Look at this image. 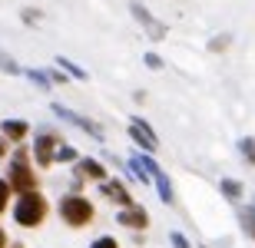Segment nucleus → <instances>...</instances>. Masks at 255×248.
<instances>
[{"label": "nucleus", "instance_id": "c85d7f7f", "mask_svg": "<svg viewBox=\"0 0 255 248\" xmlns=\"http://www.w3.org/2000/svg\"><path fill=\"white\" fill-rule=\"evenodd\" d=\"M10 248H23V245H20V242H10Z\"/></svg>", "mask_w": 255, "mask_h": 248}, {"label": "nucleus", "instance_id": "b1692460", "mask_svg": "<svg viewBox=\"0 0 255 248\" xmlns=\"http://www.w3.org/2000/svg\"><path fill=\"white\" fill-rule=\"evenodd\" d=\"M43 70H47V77H50V83H53V86H66V83H70V77H66L57 63H53V67H43Z\"/></svg>", "mask_w": 255, "mask_h": 248}, {"label": "nucleus", "instance_id": "6ab92c4d", "mask_svg": "<svg viewBox=\"0 0 255 248\" xmlns=\"http://www.w3.org/2000/svg\"><path fill=\"white\" fill-rule=\"evenodd\" d=\"M80 156H83V153H80L76 146L63 143V146H60V149H57V165H73L76 159H80Z\"/></svg>", "mask_w": 255, "mask_h": 248}, {"label": "nucleus", "instance_id": "1a4fd4ad", "mask_svg": "<svg viewBox=\"0 0 255 248\" xmlns=\"http://www.w3.org/2000/svg\"><path fill=\"white\" fill-rule=\"evenodd\" d=\"M100 195H103L106 202H113L116 209H129V205H136V199H132L126 179H116V175H110V179L100 185Z\"/></svg>", "mask_w": 255, "mask_h": 248}, {"label": "nucleus", "instance_id": "5701e85b", "mask_svg": "<svg viewBox=\"0 0 255 248\" xmlns=\"http://www.w3.org/2000/svg\"><path fill=\"white\" fill-rule=\"evenodd\" d=\"M10 199H13V192H10V182L0 175V215H7V212H10Z\"/></svg>", "mask_w": 255, "mask_h": 248}, {"label": "nucleus", "instance_id": "a211bd4d", "mask_svg": "<svg viewBox=\"0 0 255 248\" xmlns=\"http://www.w3.org/2000/svg\"><path fill=\"white\" fill-rule=\"evenodd\" d=\"M236 149H239V156H242V163L255 169V136H242L236 143Z\"/></svg>", "mask_w": 255, "mask_h": 248}, {"label": "nucleus", "instance_id": "f8f14e48", "mask_svg": "<svg viewBox=\"0 0 255 248\" xmlns=\"http://www.w3.org/2000/svg\"><path fill=\"white\" fill-rule=\"evenodd\" d=\"M219 195H222L226 202H232V205H242L246 195H249V189H246V182L236 179V175H222V179H219Z\"/></svg>", "mask_w": 255, "mask_h": 248}, {"label": "nucleus", "instance_id": "6e6552de", "mask_svg": "<svg viewBox=\"0 0 255 248\" xmlns=\"http://www.w3.org/2000/svg\"><path fill=\"white\" fill-rule=\"evenodd\" d=\"M70 179L76 182H93V185H103L106 179H110V169H106L103 159H96V156H80L73 165H70Z\"/></svg>", "mask_w": 255, "mask_h": 248}, {"label": "nucleus", "instance_id": "4be33fe9", "mask_svg": "<svg viewBox=\"0 0 255 248\" xmlns=\"http://www.w3.org/2000/svg\"><path fill=\"white\" fill-rule=\"evenodd\" d=\"M40 20H43V10L40 7H20V23L23 27H37Z\"/></svg>", "mask_w": 255, "mask_h": 248}, {"label": "nucleus", "instance_id": "393cba45", "mask_svg": "<svg viewBox=\"0 0 255 248\" xmlns=\"http://www.w3.org/2000/svg\"><path fill=\"white\" fill-rule=\"evenodd\" d=\"M90 248H120V242H116V235H96Z\"/></svg>", "mask_w": 255, "mask_h": 248}, {"label": "nucleus", "instance_id": "39448f33", "mask_svg": "<svg viewBox=\"0 0 255 248\" xmlns=\"http://www.w3.org/2000/svg\"><path fill=\"white\" fill-rule=\"evenodd\" d=\"M50 113L57 116L60 123H66V126H73V129H80V133H86L90 139H96V143H103L106 139V129L96 119H90V116H83V113H76V109H70V106H63V103H50Z\"/></svg>", "mask_w": 255, "mask_h": 248}, {"label": "nucleus", "instance_id": "0eeeda50", "mask_svg": "<svg viewBox=\"0 0 255 248\" xmlns=\"http://www.w3.org/2000/svg\"><path fill=\"white\" fill-rule=\"evenodd\" d=\"M126 133H129L132 146H136V153H149V156L159 153V136H156V129H152L149 119H142V116H129Z\"/></svg>", "mask_w": 255, "mask_h": 248}, {"label": "nucleus", "instance_id": "aec40b11", "mask_svg": "<svg viewBox=\"0 0 255 248\" xmlns=\"http://www.w3.org/2000/svg\"><path fill=\"white\" fill-rule=\"evenodd\" d=\"M0 73H7V77H23V67H20L10 53H3V50H0Z\"/></svg>", "mask_w": 255, "mask_h": 248}, {"label": "nucleus", "instance_id": "f03ea898", "mask_svg": "<svg viewBox=\"0 0 255 248\" xmlns=\"http://www.w3.org/2000/svg\"><path fill=\"white\" fill-rule=\"evenodd\" d=\"M57 215H60V222H63L66 229H86V225H93V219H96V205L83 192H63L60 202H57Z\"/></svg>", "mask_w": 255, "mask_h": 248}, {"label": "nucleus", "instance_id": "9d476101", "mask_svg": "<svg viewBox=\"0 0 255 248\" xmlns=\"http://www.w3.org/2000/svg\"><path fill=\"white\" fill-rule=\"evenodd\" d=\"M116 225H123V229L136 232V235H146V229H149V212H146V205H129V209H120L116 212Z\"/></svg>", "mask_w": 255, "mask_h": 248}, {"label": "nucleus", "instance_id": "9b49d317", "mask_svg": "<svg viewBox=\"0 0 255 248\" xmlns=\"http://www.w3.org/2000/svg\"><path fill=\"white\" fill-rule=\"evenodd\" d=\"M0 136L10 139L13 146H20L33 136V126H30L27 119H20V116H7V119H0Z\"/></svg>", "mask_w": 255, "mask_h": 248}, {"label": "nucleus", "instance_id": "20e7f679", "mask_svg": "<svg viewBox=\"0 0 255 248\" xmlns=\"http://www.w3.org/2000/svg\"><path fill=\"white\" fill-rule=\"evenodd\" d=\"M63 143H66V139L57 133V129H50V126L37 129V133H33V143H30L33 165H37V169H50V165H57V149Z\"/></svg>", "mask_w": 255, "mask_h": 248}, {"label": "nucleus", "instance_id": "412c9836", "mask_svg": "<svg viewBox=\"0 0 255 248\" xmlns=\"http://www.w3.org/2000/svg\"><path fill=\"white\" fill-rule=\"evenodd\" d=\"M142 67L152 70V73H162V70H166V60H162L156 50H146V53H142Z\"/></svg>", "mask_w": 255, "mask_h": 248}, {"label": "nucleus", "instance_id": "ddd939ff", "mask_svg": "<svg viewBox=\"0 0 255 248\" xmlns=\"http://www.w3.org/2000/svg\"><path fill=\"white\" fill-rule=\"evenodd\" d=\"M152 189H156V195H159L162 205H176V189H172V179H169V172L162 169V165L152 172Z\"/></svg>", "mask_w": 255, "mask_h": 248}, {"label": "nucleus", "instance_id": "c756f323", "mask_svg": "<svg viewBox=\"0 0 255 248\" xmlns=\"http://www.w3.org/2000/svg\"><path fill=\"white\" fill-rule=\"evenodd\" d=\"M199 248H209V245H199Z\"/></svg>", "mask_w": 255, "mask_h": 248}, {"label": "nucleus", "instance_id": "2eb2a0df", "mask_svg": "<svg viewBox=\"0 0 255 248\" xmlns=\"http://www.w3.org/2000/svg\"><path fill=\"white\" fill-rule=\"evenodd\" d=\"M53 63H57V67L63 70L70 80H76V83H90V70H83L80 63H76V60H70V57H57Z\"/></svg>", "mask_w": 255, "mask_h": 248}, {"label": "nucleus", "instance_id": "423d86ee", "mask_svg": "<svg viewBox=\"0 0 255 248\" xmlns=\"http://www.w3.org/2000/svg\"><path fill=\"white\" fill-rule=\"evenodd\" d=\"M129 13H132V20L139 23V30L152 40V43H162V40L169 37V23L156 17V13H152L142 0H129Z\"/></svg>", "mask_w": 255, "mask_h": 248}, {"label": "nucleus", "instance_id": "cd10ccee", "mask_svg": "<svg viewBox=\"0 0 255 248\" xmlns=\"http://www.w3.org/2000/svg\"><path fill=\"white\" fill-rule=\"evenodd\" d=\"M0 248H10V235H7V229L0 225Z\"/></svg>", "mask_w": 255, "mask_h": 248}, {"label": "nucleus", "instance_id": "7ed1b4c3", "mask_svg": "<svg viewBox=\"0 0 255 248\" xmlns=\"http://www.w3.org/2000/svg\"><path fill=\"white\" fill-rule=\"evenodd\" d=\"M50 215V199L43 192H27V195H17L13 205H10V219L17 222L20 229H40Z\"/></svg>", "mask_w": 255, "mask_h": 248}, {"label": "nucleus", "instance_id": "f257e3e1", "mask_svg": "<svg viewBox=\"0 0 255 248\" xmlns=\"http://www.w3.org/2000/svg\"><path fill=\"white\" fill-rule=\"evenodd\" d=\"M3 179L10 182V192L13 195H27V192H40V179H37V165H33V156H30V146H13V153L7 159V172Z\"/></svg>", "mask_w": 255, "mask_h": 248}, {"label": "nucleus", "instance_id": "dca6fc26", "mask_svg": "<svg viewBox=\"0 0 255 248\" xmlns=\"http://www.w3.org/2000/svg\"><path fill=\"white\" fill-rule=\"evenodd\" d=\"M23 77L37 86L40 93H53V83H50V77H47V70H43V67H40V70L37 67H23Z\"/></svg>", "mask_w": 255, "mask_h": 248}, {"label": "nucleus", "instance_id": "a878e982", "mask_svg": "<svg viewBox=\"0 0 255 248\" xmlns=\"http://www.w3.org/2000/svg\"><path fill=\"white\" fill-rule=\"evenodd\" d=\"M169 245L172 248H196L189 239H186V235H182V232H169Z\"/></svg>", "mask_w": 255, "mask_h": 248}, {"label": "nucleus", "instance_id": "bb28decb", "mask_svg": "<svg viewBox=\"0 0 255 248\" xmlns=\"http://www.w3.org/2000/svg\"><path fill=\"white\" fill-rule=\"evenodd\" d=\"M10 153H13V143L0 136V159H10Z\"/></svg>", "mask_w": 255, "mask_h": 248}, {"label": "nucleus", "instance_id": "f3484780", "mask_svg": "<svg viewBox=\"0 0 255 248\" xmlns=\"http://www.w3.org/2000/svg\"><path fill=\"white\" fill-rule=\"evenodd\" d=\"M232 47V33H229V30H222V33H212V37H209V43H206V50L209 53H226V50Z\"/></svg>", "mask_w": 255, "mask_h": 248}, {"label": "nucleus", "instance_id": "4468645a", "mask_svg": "<svg viewBox=\"0 0 255 248\" xmlns=\"http://www.w3.org/2000/svg\"><path fill=\"white\" fill-rule=\"evenodd\" d=\"M239 229L246 239L255 242V195L249 199V205H239Z\"/></svg>", "mask_w": 255, "mask_h": 248}]
</instances>
